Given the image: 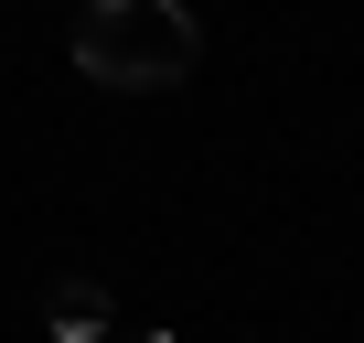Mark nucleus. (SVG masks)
<instances>
[{"mask_svg": "<svg viewBox=\"0 0 364 343\" xmlns=\"http://www.w3.org/2000/svg\"><path fill=\"white\" fill-rule=\"evenodd\" d=\"M193 54H204V33H193L182 0H86L75 11V65L97 86H129V97L139 86H182Z\"/></svg>", "mask_w": 364, "mask_h": 343, "instance_id": "f257e3e1", "label": "nucleus"}, {"mask_svg": "<svg viewBox=\"0 0 364 343\" xmlns=\"http://www.w3.org/2000/svg\"><path fill=\"white\" fill-rule=\"evenodd\" d=\"M139 343H171V332H139Z\"/></svg>", "mask_w": 364, "mask_h": 343, "instance_id": "7ed1b4c3", "label": "nucleus"}, {"mask_svg": "<svg viewBox=\"0 0 364 343\" xmlns=\"http://www.w3.org/2000/svg\"><path fill=\"white\" fill-rule=\"evenodd\" d=\"M54 332L65 343H97L107 332V290H54Z\"/></svg>", "mask_w": 364, "mask_h": 343, "instance_id": "f03ea898", "label": "nucleus"}]
</instances>
